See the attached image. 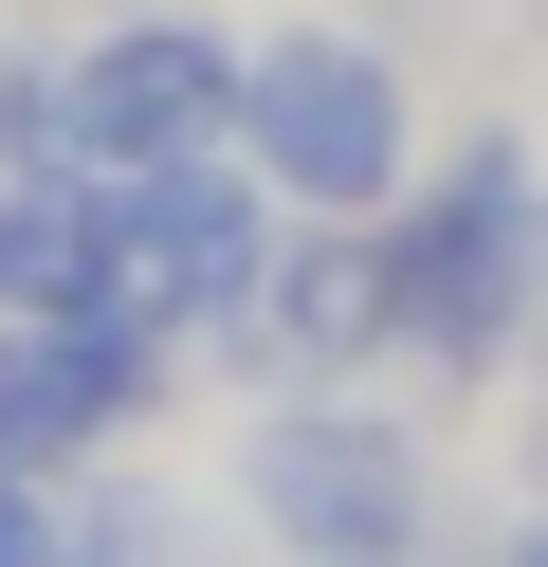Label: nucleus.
<instances>
[{"label":"nucleus","instance_id":"1","mask_svg":"<svg viewBox=\"0 0 548 567\" xmlns=\"http://www.w3.org/2000/svg\"><path fill=\"white\" fill-rule=\"evenodd\" d=\"M275 165L256 147H183V165H110V257L92 311L146 348H238L256 330V275H275V220H256Z\"/></svg>","mask_w":548,"mask_h":567},{"label":"nucleus","instance_id":"2","mask_svg":"<svg viewBox=\"0 0 548 567\" xmlns=\"http://www.w3.org/2000/svg\"><path fill=\"white\" fill-rule=\"evenodd\" d=\"M384 275H402V348L438 384H494L511 330H530V275H548V202L511 147H457L421 202H384Z\"/></svg>","mask_w":548,"mask_h":567},{"label":"nucleus","instance_id":"3","mask_svg":"<svg viewBox=\"0 0 548 567\" xmlns=\"http://www.w3.org/2000/svg\"><path fill=\"white\" fill-rule=\"evenodd\" d=\"M238 513L292 567H384V549H421V440L365 403H275L238 440Z\"/></svg>","mask_w":548,"mask_h":567},{"label":"nucleus","instance_id":"4","mask_svg":"<svg viewBox=\"0 0 548 567\" xmlns=\"http://www.w3.org/2000/svg\"><path fill=\"white\" fill-rule=\"evenodd\" d=\"M73 165H183V147H238V55L201 38V0H110V38L73 55Z\"/></svg>","mask_w":548,"mask_h":567},{"label":"nucleus","instance_id":"5","mask_svg":"<svg viewBox=\"0 0 548 567\" xmlns=\"http://www.w3.org/2000/svg\"><path fill=\"white\" fill-rule=\"evenodd\" d=\"M238 147L275 165L292 202H329V220H365V202H402V74L365 38H292L238 74Z\"/></svg>","mask_w":548,"mask_h":567},{"label":"nucleus","instance_id":"6","mask_svg":"<svg viewBox=\"0 0 548 567\" xmlns=\"http://www.w3.org/2000/svg\"><path fill=\"white\" fill-rule=\"evenodd\" d=\"M146 403H165V348L146 330H110V311H0V457L73 476V457L128 440Z\"/></svg>","mask_w":548,"mask_h":567},{"label":"nucleus","instance_id":"7","mask_svg":"<svg viewBox=\"0 0 548 567\" xmlns=\"http://www.w3.org/2000/svg\"><path fill=\"white\" fill-rule=\"evenodd\" d=\"M402 348V275H384V220H311V238H275V275H256V330H238V367H292V384H329V367H384Z\"/></svg>","mask_w":548,"mask_h":567},{"label":"nucleus","instance_id":"8","mask_svg":"<svg viewBox=\"0 0 548 567\" xmlns=\"http://www.w3.org/2000/svg\"><path fill=\"white\" fill-rule=\"evenodd\" d=\"M92 257H110V184L92 165H19L0 184V311H92Z\"/></svg>","mask_w":548,"mask_h":567},{"label":"nucleus","instance_id":"9","mask_svg":"<svg viewBox=\"0 0 548 567\" xmlns=\"http://www.w3.org/2000/svg\"><path fill=\"white\" fill-rule=\"evenodd\" d=\"M55 530H73L55 476H37V457H0V567H55Z\"/></svg>","mask_w":548,"mask_h":567},{"label":"nucleus","instance_id":"10","mask_svg":"<svg viewBox=\"0 0 548 567\" xmlns=\"http://www.w3.org/2000/svg\"><path fill=\"white\" fill-rule=\"evenodd\" d=\"M511 567H548V513H530V530H511Z\"/></svg>","mask_w":548,"mask_h":567},{"label":"nucleus","instance_id":"11","mask_svg":"<svg viewBox=\"0 0 548 567\" xmlns=\"http://www.w3.org/2000/svg\"><path fill=\"white\" fill-rule=\"evenodd\" d=\"M384 567H402V549H384Z\"/></svg>","mask_w":548,"mask_h":567}]
</instances>
